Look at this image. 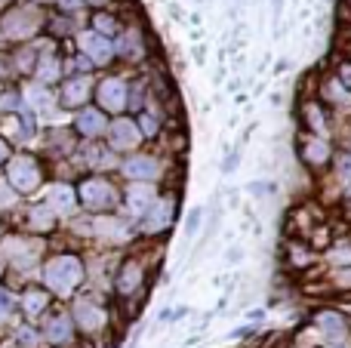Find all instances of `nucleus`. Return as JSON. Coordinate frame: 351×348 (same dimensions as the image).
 Segmentation results:
<instances>
[{"instance_id":"obj_1","label":"nucleus","mask_w":351,"mask_h":348,"mask_svg":"<svg viewBox=\"0 0 351 348\" xmlns=\"http://www.w3.org/2000/svg\"><path fill=\"white\" fill-rule=\"evenodd\" d=\"M80 262L74 256H59L47 265V284L56 290V293H71L80 284Z\"/></svg>"},{"instance_id":"obj_2","label":"nucleus","mask_w":351,"mask_h":348,"mask_svg":"<svg viewBox=\"0 0 351 348\" xmlns=\"http://www.w3.org/2000/svg\"><path fill=\"white\" fill-rule=\"evenodd\" d=\"M10 182L16 185L19 191H31L37 182H40V166H37L34 158H16L10 164Z\"/></svg>"},{"instance_id":"obj_3","label":"nucleus","mask_w":351,"mask_h":348,"mask_svg":"<svg viewBox=\"0 0 351 348\" xmlns=\"http://www.w3.org/2000/svg\"><path fill=\"white\" fill-rule=\"evenodd\" d=\"M80 197L90 210H105L114 203V188L105 179H90V182L80 185Z\"/></svg>"},{"instance_id":"obj_4","label":"nucleus","mask_w":351,"mask_h":348,"mask_svg":"<svg viewBox=\"0 0 351 348\" xmlns=\"http://www.w3.org/2000/svg\"><path fill=\"white\" fill-rule=\"evenodd\" d=\"M99 102L108 111H121L123 102H127V86H123L121 80H105V84L99 86Z\"/></svg>"},{"instance_id":"obj_5","label":"nucleus","mask_w":351,"mask_h":348,"mask_svg":"<svg viewBox=\"0 0 351 348\" xmlns=\"http://www.w3.org/2000/svg\"><path fill=\"white\" fill-rule=\"evenodd\" d=\"M3 28L10 31V34H16V37H25V34H31V31L37 28V16L34 12H12V16L3 22Z\"/></svg>"},{"instance_id":"obj_6","label":"nucleus","mask_w":351,"mask_h":348,"mask_svg":"<svg viewBox=\"0 0 351 348\" xmlns=\"http://www.w3.org/2000/svg\"><path fill=\"white\" fill-rule=\"evenodd\" d=\"M114 136H111V145L114 148H130V145H136V139H139V129H136V123H130V121H117L114 127Z\"/></svg>"},{"instance_id":"obj_7","label":"nucleus","mask_w":351,"mask_h":348,"mask_svg":"<svg viewBox=\"0 0 351 348\" xmlns=\"http://www.w3.org/2000/svg\"><path fill=\"white\" fill-rule=\"evenodd\" d=\"M80 43H84V49H86V53H90L96 62H108V59H111V47L102 40V37L84 34V37H80Z\"/></svg>"},{"instance_id":"obj_8","label":"nucleus","mask_w":351,"mask_h":348,"mask_svg":"<svg viewBox=\"0 0 351 348\" xmlns=\"http://www.w3.org/2000/svg\"><path fill=\"white\" fill-rule=\"evenodd\" d=\"M77 129L84 136H99L105 129V117L99 114V111H84V114L77 117Z\"/></svg>"},{"instance_id":"obj_9","label":"nucleus","mask_w":351,"mask_h":348,"mask_svg":"<svg viewBox=\"0 0 351 348\" xmlns=\"http://www.w3.org/2000/svg\"><path fill=\"white\" fill-rule=\"evenodd\" d=\"M127 173L136 179H152V176H158V164L152 158H133L127 164Z\"/></svg>"},{"instance_id":"obj_10","label":"nucleus","mask_w":351,"mask_h":348,"mask_svg":"<svg viewBox=\"0 0 351 348\" xmlns=\"http://www.w3.org/2000/svg\"><path fill=\"white\" fill-rule=\"evenodd\" d=\"M86 92H90L86 80H71V84H65V102L68 105H80L86 99Z\"/></svg>"},{"instance_id":"obj_11","label":"nucleus","mask_w":351,"mask_h":348,"mask_svg":"<svg viewBox=\"0 0 351 348\" xmlns=\"http://www.w3.org/2000/svg\"><path fill=\"white\" fill-rule=\"evenodd\" d=\"M47 336L53 339V343H65V339L71 336V324H68V318H53V324H47Z\"/></svg>"},{"instance_id":"obj_12","label":"nucleus","mask_w":351,"mask_h":348,"mask_svg":"<svg viewBox=\"0 0 351 348\" xmlns=\"http://www.w3.org/2000/svg\"><path fill=\"white\" fill-rule=\"evenodd\" d=\"M139 277H142L139 265H133V262H130V265H127V269H123L121 281H117V290H121V293H130V290H133V287H136V284H139Z\"/></svg>"},{"instance_id":"obj_13","label":"nucleus","mask_w":351,"mask_h":348,"mask_svg":"<svg viewBox=\"0 0 351 348\" xmlns=\"http://www.w3.org/2000/svg\"><path fill=\"white\" fill-rule=\"evenodd\" d=\"M77 318H80V324L86 327V330H96L99 324H102V312H96L93 306H77Z\"/></svg>"},{"instance_id":"obj_14","label":"nucleus","mask_w":351,"mask_h":348,"mask_svg":"<svg viewBox=\"0 0 351 348\" xmlns=\"http://www.w3.org/2000/svg\"><path fill=\"white\" fill-rule=\"evenodd\" d=\"M327 158H330V151L324 142H311V145L305 148V160H311V164H324Z\"/></svg>"},{"instance_id":"obj_15","label":"nucleus","mask_w":351,"mask_h":348,"mask_svg":"<svg viewBox=\"0 0 351 348\" xmlns=\"http://www.w3.org/2000/svg\"><path fill=\"white\" fill-rule=\"evenodd\" d=\"M321 327H327V333H336V336H342L346 333V324H342L339 314H321Z\"/></svg>"},{"instance_id":"obj_16","label":"nucleus","mask_w":351,"mask_h":348,"mask_svg":"<svg viewBox=\"0 0 351 348\" xmlns=\"http://www.w3.org/2000/svg\"><path fill=\"white\" fill-rule=\"evenodd\" d=\"M25 306H28V312H31V314H37L43 306H47V293H28Z\"/></svg>"},{"instance_id":"obj_17","label":"nucleus","mask_w":351,"mask_h":348,"mask_svg":"<svg viewBox=\"0 0 351 348\" xmlns=\"http://www.w3.org/2000/svg\"><path fill=\"white\" fill-rule=\"evenodd\" d=\"M305 117H311V127H315V133L324 136V117H321V111H317V105H308V108H305Z\"/></svg>"},{"instance_id":"obj_18","label":"nucleus","mask_w":351,"mask_h":348,"mask_svg":"<svg viewBox=\"0 0 351 348\" xmlns=\"http://www.w3.org/2000/svg\"><path fill=\"white\" fill-rule=\"evenodd\" d=\"M96 28H102L105 37H108V34H114L117 31V22L114 18H108V16H96Z\"/></svg>"},{"instance_id":"obj_19","label":"nucleus","mask_w":351,"mask_h":348,"mask_svg":"<svg viewBox=\"0 0 351 348\" xmlns=\"http://www.w3.org/2000/svg\"><path fill=\"white\" fill-rule=\"evenodd\" d=\"M339 84L346 86V90H351V62H342L339 65Z\"/></svg>"},{"instance_id":"obj_20","label":"nucleus","mask_w":351,"mask_h":348,"mask_svg":"<svg viewBox=\"0 0 351 348\" xmlns=\"http://www.w3.org/2000/svg\"><path fill=\"white\" fill-rule=\"evenodd\" d=\"M10 312H12V296L0 290V318H6Z\"/></svg>"},{"instance_id":"obj_21","label":"nucleus","mask_w":351,"mask_h":348,"mask_svg":"<svg viewBox=\"0 0 351 348\" xmlns=\"http://www.w3.org/2000/svg\"><path fill=\"white\" fill-rule=\"evenodd\" d=\"M339 166H342V173H346V176H351V158H342Z\"/></svg>"},{"instance_id":"obj_22","label":"nucleus","mask_w":351,"mask_h":348,"mask_svg":"<svg viewBox=\"0 0 351 348\" xmlns=\"http://www.w3.org/2000/svg\"><path fill=\"white\" fill-rule=\"evenodd\" d=\"M0 160H6V145L0 142Z\"/></svg>"},{"instance_id":"obj_23","label":"nucleus","mask_w":351,"mask_h":348,"mask_svg":"<svg viewBox=\"0 0 351 348\" xmlns=\"http://www.w3.org/2000/svg\"><path fill=\"white\" fill-rule=\"evenodd\" d=\"M3 71H6V68H3V62H0V74H3Z\"/></svg>"}]
</instances>
